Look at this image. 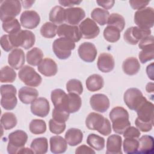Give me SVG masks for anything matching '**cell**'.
I'll return each instance as SVG.
<instances>
[{"label":"cell","mask_w":154,"mask_h":154,"mask_svg":"<svg viewBox=\"0 0 154 154\" xmlns=\"http://www.w3.org/2000/svg\"><path fill=\"white\" fill-rule=\"evenodd\" d=\"M135 111L137 117L135 124L137 128L142 132L150 131L153 125V104L146 99Z\"/></svg>","instance_id":"1"},{"label":"cell","mask_w":154,"mask_h":154,"mask_svg":"<svg viewBox=\"0 0 154 154\" xmlns=\"http://www.w3.org/2000/svg\"><path fill=\"white\" fill-rule=\"evenodd\" d=\"M85 125L90 130L97 131L100 134L107 136L112 131L109 120L102 115L96 112H90L85 119Z\"/></svg>","instance_id":"3"},{"label":"cell","mask_w":154,"mask_h":154,"mask_svg":"<svg viewBox=\"0 0 154 154\" xmlns=\"http://www.w3.org/2000/svg\"><path fill=\"white\" fill-rule=\"evenodd\" d=\"M79 29L82 37L85 39L94 38L100 32V29L96 23L88 17L80 23Z\"/></svg>","instance_id":"13"},{"label":"cell","mask_w":154,"mask_h":154,"mask_svg":"<svg viewBox=\"0 0 154 154\" xmlns=\"http://www.w3.org/2000/svg\"><path fill=\"white\" fill-rule=\"evenodd\" d=\"M151 34L150 29L140 28L138 26H131L128 28L124 33L123 38L128 44L135 45L144 37Z\"/></svg>","instance_id":"12"},{"label":"cell","mask_w":154,"mask_h":154,"mask_svg":"<svg viewBox=\"0 0 154 154\" xmlns=\"http://www.w3.org/2000/svg\"><path fill=\"white\" fill-rule=\"evenodd\" d=\"M124 138H138L141 135V133L138 129L134 126L128 127L125 131L123 132Z\"/></svg>","instance_id":"50"},{"label":"cell","mask_w":154,"mask_h":154,"mask_svg":"<svg viewBox=\"0 0 154 154\" xmlns=\"http://www.w3.org/2000/svg\"><path fill=\"white\" fill-rule=\"evenodd\" d=\"M21 11V2L17 0L1 1L0 18L3 22L14 19Z\"/></svg>","instance_id":"5"},{"label":"cell","mask_w":154,"mask_h":154,"mask_svg":"<svg viewBox=\"0 0 154 154\" xmlns=\"http://www.w3.org/2000/svg\"><path fill=\"white\" fill-rule=\"evenodd\" d=\"M7 152L10 154H16L24 147L28 140L27 134L22 130H16L8 135Z\"/></svg>","instance_id":"9"},{"label":"cell","mask_w":154,"mask_h":154,"mask_svg":"<svg viewBox=\"0 0 154 154\" xmlns=\"http://www.w3.org/2000/svg\"><path fill=\"white\" fill-rule=\"evenodd\" d=\"M134 22L141 29H150L154 24V11L152 7H145L134 14Z\"/></svg>","instance_id":"8"},{"label":"cell","mask_w":154,"mask_h":154,"mask_svg":"<svg viewBox=\"0 0 154 154\" xmlns=\"http://www.w3.org/2000/svg\"><path fill=\"white\" fill-rule=\"evenodd\" d=\"M85 85L89 91L94 92L103 88L104 81L100 75L93 74L88 77L85 82Z\"/></svg>","instance_id":"30"},{"label":"cell","mask_w":154,"mask_h":154,"mask_svg":"<svg viewBox=\"0 0 154 154\" xmlns=\"http://www.w3.org/2000/svg\"><path fill=\"white\" fill-rule=\"evenodd\" d=\"M67 111L70 113H75L79 110L82 105L81 97L75 93H69L68 94Z\"/></svg>","instance_id":"33"},{"label":"cell","mask_w":154,"mask_h":154,"mask_svg":"<svg viewBox=\"0 0 154 154\" xmlns=\"http://www.w3.org/2000/svg\"><path fill=\"white\" fill-rule=\"evenodd\" d=\"M87 143L96 150H102L105 147V139L95 134L88 135L87 138Z\"/></svg>","instance_id":"37"},{"label":"cell","mask_w":154,"mask_h":154,"mask_svg":"<svg viewBox=\"0 0 154 154\" xmlns=\"http://www.w3.org/2000/svg\"><path fill=\"white\" fill-rule=\"evenodd\" d=\"M90 104L93 110L101 113L106 112L110 105L108 97L100 93L93 94L90 99Z\"/></svg>","instance_id":"17"},{"label":"cell","mask_w":154,"mask_h":154,"mask_svg":"<svg viewBox=\"0 0 154 154\" xmlns=\"http://www.w3.org/2000/svg\"><path fill=\"white\" fill-rule=\"evenodd\" d=\"M57 34L59 37L68 38L73 42H79L82 37L79 28L77 26L67 23H63L59 25Z\"/></svg>","instance_id":"14"},{"label":"cell","mask_w":154,"mask_h":154,"mask_svg":"<svg viewBox=\"0 0 154 154\" xmlns=\"http://www.w3.org/2000/svg\"><path fill=\"white\" fill-rule=\"evenodd\" d=\"M31 149L36 154H44L48 152V143L45 137L36 138L31 143Z\"/></svg>","instance_id":"34"},{"label":"cell","mask_w":154,"mask_h":154,"mask_svg":"<svg viewBox=\"0 0 154 154\" xmlns=\"http://www.w3.org/2000/svg\"><path fill=\"white\" fill-rule=\"evenodd\" d=\"M51 99L55 108L67 112L68 96L64 91L60 88L52 90L51 94Z\"/></svg>","instance_id":"19"},{"label":"cell","mask_w":154,"mask_h":154,"mask_svg":"<svg viewBox=\"0 0 154 154\" xmlns=\"http://www.w3.org/2000/svg\"><path fill=\"white\" fill-rule=\"evenodd\" d=\"M109 16V13L108 10L100 8H94L91 13V17L92 19L101 26L105 25L107 23Z\"/></svg>","instance_id":"35"},{"label":"cell","mask_w":154,"mask_h":154,"mask_svg":"<svg viewBox=\"0 0 154 154\" xmlns=\"http://www.w3.org/2000/svg\"><path fill=\"white\" fill-rule=\"evenodd\" d=\"M138 47L141 49L154 48V37L150 35L143 38L138 42Z\"/></svg>","instance_id":"49"},{"label":"cell","mask_w":154,"mask_h":154,"mask_svg":"<svg viewBox=\"0 0 154 154\" xmlns=\"http://www.w3.org/2000/svg\"><path fill=\"white\" fill-rule=\"evenodd\" d=\"M49 126L50 131L54 134H60L63 133L66 129L65 123H60L53 119H51L49 122Z\"/></svg>","instance_id":"46"},{"label":"cell","mask_w":154,"mask_h":154,"mask_svg":"<svg viewBox=\"0 0 154 154\" xmlns=\"http://www.w3.org/2000/svg\"><path fill=\"white\" fill-rule=\"evenodd\" d=\"M123 72L128 75H136L140 69V64L135 57H128L124 60L122 64Z\"/></svg>","instance_id":"28"},{"label":"cell","mask_w":154,"mask_h":154,"mask_svg":"<svg viewBox=\"0 0 154 154\" xmlns=\"http://www.w3.org/2000/svg\"><path fill=\"white\" fill-rule=\"evenodd\" d=\"M20 2L22 3L23 7L25 9H27L32 7V4L35 2V1H22Z\"/></svg>","instance_id":"57"},{"label":"cell","mask_w":154,"mask_h":154,"mask_svg":"<svg viewBox=\"0 0 154 154\" xmlns=\"http://www.w3.org/2000/svg\"><path fill=\"white\" fill-rule=\"evenodd\" d=\"M37 69L43 75L51 77L57 74L58 66L54 60L50 58H45L38 65Z\"/></svg>","instance_id":"21"},{"label":"cell","mask_w":154,"mask_h":154,"mask_svg":"<svg viewBox=\"0 0 154 154\" xmlns=\"http://www.w3.org/2000/svg\"><path fill=\"white\" fill-rule=\"evenodd\" d=\"M97 66L102 72H110L115 66V61L113 56L109 53L103 52L100 54L97 59Z\"/></svg>","instance_id":"22"},{"label":"cell","mask_w":154,"mask_h":154,"mask_svg":"<svg viewBox=\"0 0 154 154\" xmlns=\"http://www.w3.org/2000/svg\"><path fill=\"white\" fill-rule=\"evenodd\" d=\"M17 90L13 85L6 84L1 86V105L6 110L13 109L17 103L16 96Z\"/></svg>","instance_id":"7"},{"label":"cell","mask_w":154,"mask_h":154,"mask_svg":"<svg viewBox=\"0 0 154 154\" xmlns=\"http://www.w3.org/2000/svg\"><path fill=\"white\" fill-rule=\"evenodd\" d=\"M49 19L54 24H63L65 22V9L59 5L55 6L49 13Z\"/></svg>","instance_id":"31"},{"label":"cell","mask_w":154,"mask_h":154,"mask_svg":"<svg viewBox=\"0 0 154 154\" xmlns=\"http://www.w3.org/2000/svg\"><path fill=\"white\" fill-rule=\"evenodd\" d=\"M150 1H136V0H131L129 1V3L131 7L134 10H141L145 8L149 4Z\"/></svg>","instance_id":"52"},{"label":"cell","mask_w":154,"mask_h":154,"mask_svg":"<svg viewBox=\"0 0 154 154\" xmlns=\"http://www.w3.org/2000/svg\"><path fill=\"white\" fill-rule=\"evenodd\" d=\"M122 138L119 135H110L106 141V154H122Z\"/></svg>","instance_id":"24"},{"label":"cell","mask_w":154,"mask_h":154,"mask_svg":"<svg viewBox=\"0 0 154 154\" xmlns=\"http://www.w3.org/2000/svg\"><path fill=\"white\" fill-rule=\"evenodd\" d=\"M96 2L97 3V4L104 8L105 10H108L111 8L115 3V1L113 0H111V1H97Z\"/></svg>","instance_id":"54"},{"label":"cell","mask_w":154,"mask_h":154,"mask_svg":"<svg viewBox=\"0 0 154 154\" xmlns=\"http://www.w3.org/2000/svg\"><path fill=\"white\" fill-rule=\"evenodd\" d=\"M20 100L25 104L32 103L38 96L37 89L30 87H23L19 89L18 93Z\"/></svg>","instance_id":"25"},{"label":"cell","mask_w":154,"mask_h":154,"mask_svg":"<svg viewBox=\"0 0 154 154\" xmlns=\"http://www.w3.org/2000/svg\"><path fill=\"white\" fill-rule=\"evenodd\" d=\"M123 99L125 104L130 109L136 111L146 98L143 96V93L139 89L130 88L124 93Z\"/></svg>","instance_id":"11"},{"label":"cell","mask_w":154,"mask_h":154,"mask_svg":"<svg viewBox=\"0 0 154 154\" xmlns=\"http://www.w3.org/2000/svg\"><path fill=\"white\" fill-rule=\"evenodd\" d=\"M29 129L33 134H42L46 131V124L42 119H33L29 123Z\"/></svg>","instance_id":"41"},{"label":"cell","mask_w":154,"mask_h":154,"mask_svg":"<svg viewBox=\"0 0 154 154\" xmlns=\"http://www.w3.org/2000/svg\"><path fill=\"white\" fill-rule=\"evenodd\" d=\"M105 39L110 43H115L120 38V31L112 26H107L103 30Z\"/></svg>","instance_id":"39"},{"label":"cell","mask_w":154,"mask_h":154,"mask_svg":"<svg viewBox=\"0 0 154 154\" xmlns=\"http://www.w3.org/2000/svg\"><path fill=\"white\" fill-rule=\"evenodd\" d=\"M2 26L3 30L8 34L15 33L21 30L20 24L16 18L3 22Z\"/></svg>","instance_id":"44"},{"label":"cell","mask_w":154,"mask_h":154,"mask_svg":"<svg viewBox=\"0 0 154 154\" xmlns=\"http://www.w3.org/2000/svg\"><path fill=\"white\" fill-rule=\"evenodd\" d=\"M43 57L42 51L37 47L33 48L27 52L26 55L27 63L32 66H38L43 60Z\"/></svg>","instance_id":"32"},{"label":"cell","mask_w":154,"mask_h":154,"mask_svg":"<svg viewBox=\"0 0 154 154\" xmlns=\"http://www.w3.org/2000/svg\"><path fill=\"white\" fill-rule=\"evenodd\" d=\"M109 116L112 122V129L116 134H123L125 130L131 126L129 113L122 106L113 108L110 111Z\"/></svg>","instance_id":"2"},{"label":"cell","mask_w":154,"mask_h":154,"mask_svg":"<svg viewBox=\"0 0 154 154\" xmlns=\"http://www.w3.org/2000/svg\"><path fill=\"white\" fill-rule=\"evenodd\" d=\"M58 2L60 5H63V7H72L73 6L75 5H79L81 2H82V1H70V0H60L58 1Z\"/></svg>","instance_id":"55"},{"label":"cell","mask_w":154,"mask_h":154,"mask_svg":"<svg viewBox=\"0 0 154 154\" xmlns=\"http://www.w3.org/2000/svg\"><path fill=\"white\" fill-rule=\"evenodd\" d=\"M25 61V54L21 49L16 48L8 54V63L12 68L16 70L21 69L24 65Z\"/></svg>","instance_id":"23"},{"label":"cell","mask_w":154,"mask_h":154,"mask_svg":"<svg viewBox=\"0 0 154 154\" xmlns=\"http://www.w3.org/2000/svg\"><path fill=\"white\" fill-rule=\"evenodd\" d=\"M78 53L82 60L87 63H92L96 58L97 51L93 43L84 42L79 45Z\"/></svg>","instance_id":"15"},{"label":"cell","mask_w":154,"mask_h":154,"mask_svg":"<svg viewBox=\"0 0 154 154\" xmlns=\"http://www.w3.org/2000/svg\"><path fill=\"white\" fill-rule=\"evenodd\" d=\"M107 25L108 26H112L118 28L121 32L125 28V20L122 15L118 13H112L109 14Z\"/></svg>","instance_id":"40"},{"label":"cell","mask_w":154,"mask_h":154,"mask_svg":"<svg viewBox=\"0 0 154 154\" xmlns=\"http://www.w3.org/2000/svg\"><path fill=\"white\" fill-rule=\"evenodd\" d=\"M66 89L69 93H75L80 95L83 92V86L82 82L76 79H70L66 83Z\"/></svg>","instance_id":"45"},{"label":"cell","mask_w":154,"mask_h":154,"mask_svg":"<svg viewBox=\"0 0 154 154\" xmlns=\"http://www.w3.org/2000/svg\"><path fill=\"white\" fill-rule=\"evenodd\" d=\"M17 153H34V151L31 149H29L27 147L22 148Z\"/></svg>","instance_id":"58"},{"label":"cell","mask_w":154,"mask_h":154,"mask_svg":"<svg viewBox=\"0 0 154 154\" xmlns=\"http://www.w3.org/2000/svg\"><path fill=\"white\" fill-rule=\"evenodd\" d=\"M139 145L137 153L140 154H152L153 153L154 141L153 137L144 135L138 140Z\"/></svg>","instance_id":"27"},{"label":"cell","mask_w":154,"mask_h":154,"mask_svg":"<svg viewBox=\"0 0 154 154\" xmlns=\"http://www.w3.org/2000/svg\"><path fill=\"white\" fill-rule=\"evenodd\" d=\"M153 63H151L150 65H148L147 67V69H146V72H147V74L149 76V78H150L152 80H153Z\"/></svg>","instance_id":"56"},{"label":"cell","mask_w":154,"mask_h":154,"mask_svg":"<svg viewBox=\"0 0 154 154\" xmlns=\"http://www.w3.org/2000/svg\"><path fill=\"white\" fill-rule=\"evenodd\" d=\"M19 79L29 87H38L42 81L41 76L36 72L35 69L29 66H23L19 72Z\"/></svg>","instance_id":"10"},{"label":"cell","mask_w":154,"mask_h":154,"mask_svg":"<svg viewBox=\"0 0 154 154\" xmlns=\"http://www.w3.org/2000/svg\"><path fill=\"white\" fill-rule=\"evenodd\" d=\"M57 26L52 22L45 23L40 28L41 35L45 38H53L57 34Z\"/></svg>","instance_id":"43"},{"label":"cell","mask_w":154,"mask_h":154,"mask_svg":"<svg viewBox=\"0 0 154 154\" xmlns=\"http://www.w3.org/2000/svg\"><path fill=\"white\" fill-rule=\"evenodd\" d=\"M139 142L137 138H125L123 141V150L127 154L137 153Z\"/></svg>","instance_id":"42"},{"label":"cell","mask_w":154,"mask_h":154,"mask_svg":"<svg viewBox=\"0 0 154 154\" xmlns=\"http://www.w3.org/2000/svg\"><path fill=\"white\" fill-rule=\"evenodd\" d=\"M52 119L60 123H66L69 118V113L67 111L59 110L56 108H54L52 113Z\"/></svg>","instance_id":"48"},{"label":"cell","mask_w":154,"mask_h":154,"mask_svg":"<svg viewBox=\"0 0 154 154\" xmlns=\"http://www.w3.org/2000/svg\"><path fill=\"white\" fill-rule=\"evenodd\" d=\"M76 154H91L95 153V151H94L91 147H90L86 145H81L76 148L75 150Z\"/></svg>","instance_id":"53"},{"label":"cell","mask_w":154,"mask_h":154,"mask_svg":"<svg viewBox=\"0 0 154 154\" xmlns=\"http://www.w3.org/2000/svg\"><path fill=\"white\" fill-rule=\"evenodd\" d=\"M83 139L82 131L77 128H70L65 134V140L70 146H75L79 144Z\"/></svg>","instance_id":"29"},{"label":"cell","mask_w":154,"mask_h":154,"mask_svg":"<svg viewBox=\"0 0 154 154\" xmlns=\"http://www.w3.org/2000/svg\"><path fill=\"white\" fill-rule=\"evenodd\" d=\"M50 149L53 153H62L67 149V143L65 139L60 135L52 136L50 138Z\"/></svg>","instance_id":"26"},{"label":"cell","mask_w":154,"mask_h":154,"mask_svg":"<svg viewBox=\"0 0 154 154\" xmlns=\"http://www.w3.org/2000/svg\"><path fill=\"white\" fill-rule=\"evenodd\" d=\"M85 13L80 7L65 9V22L70 25H76L85 17Z\"/></svg>","instance_id":"20"},{"label":"cell","mask_w":154,"mask_h":154,"mask_svg":"<svg viewBox=\"0 0 154 154\" xmlns=\"http://www.w3.org/2000/svg\"><path fill=\"white\" fill-rule=\"evenodd\" d=\"M146 90L147 93H153V83L149 82L146 85Z\"/></svg>","instance_id":"59"},{"label":"cell","mask_w":154,"mask_h":154,"mask_svg":"<svg viewBox=\"0 0 154 154\" xmlns=\"http://www.w3.org/2000/svg\"><path fill=\"white\" fill-rule=\"evenodd\" d=\"M1 46L2 48V49L6 52H9L10 51L12 50L14 48L11 44V42L9 40L8 35L5 34L3 35L1 37Z\"/></svg>","instance_id":"51"},{"label":"cell","mask_w":154,"mask_h":154,"mask_svg":"<svg viewBox=\"0 0 154 154\" xmlns=\"http://www.w3.org/2000/svg\"><path fill=\"white\" fill-rule=\"evenodd\" d=\"M50 106L49 101L45 97L36 99L31 105V112L38 117H45L49 112Z\"/></svg>","instance_id":"18"},{"label":"cell","mask_w":154,"mask_h":154,"mask_svg":"<svg viewBox=\"0 0 154 154\" xmlns=\"http://www.w3.org/2000/svg\"><path fill=\"white\" fill-rule=\"evenodd\" d=\"M17 123V118L13 112H5L1 116V124L5 130H9L14 128Z\"/></svg>","instance_id":"36"},{"label":"cell","mask_w":154,"mask_h":154,"mask_svg":"<svg viewBox=\"0 0 154 154\" xmlns=\"http://www.w3.org/2000/svg\"><path fill=\"white\" fill-rule=\"evenodd\" d=\"M21 25L26 29H34L40 22L39 14L34 10H25L20 15Z\"/></svg>","instance_id":"16"},{"label":"cell","mask_w":154,"mask_h":154,"mask_svg":"<svg viewBox=\"0 0 154 154\" xmlns=\"http://www.w3.org/2000/svg\"><path fill=\"white\" fill-rule=\"evenodd\" d=\"M75 48V43L64 37L55 40L52 44V50L55 55L60 60L67 59L71 55L72 51Z\"/></svg>","instance_id":"6"},{"label":"cell","mask_w":154,"mask_h":154,"mask_svg":"<svg viewBox=\"0 0 154 154\" xmlns=\"http://www.w3.org/2000/svg\"><path fill=\"white\" fill-rule=\"evenodd\" d=\"M138 58L142 64L152 60L154 58V48L142 49L138 54Z\"/></svg>","instance_id":"47"},{"label":"cell","mask_w":154,"mask_h":154,"mask_svg":"<svg viewBox=\"0 0 154 154\" xmlns=\"http://www.w3.org/2000/svg\"><path fill=\"white\" fill-rule=\"evenodd\" d=\"M9 40L13 48L19 46L28 49L35 44V36L34 34L29 30H20L19 31L8 34Z\"/></svg>","instance_id":"4"},{"label":"cell","mask_w":154,"mask_h":154,"mask_svg":"<svg viewBox=\"0 0 154 154\" xmlns=\"http://www.w3.org/2000/svg\"><path fill=\"white\" fill-rule=\"evenodd\" d=\"M16 73L13 68L8 66H4L1 69L0 81L2 83L13 82L16 78Z\"/></svg>","instance_id":"38"}]
</instances>
